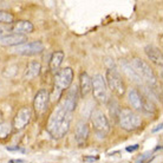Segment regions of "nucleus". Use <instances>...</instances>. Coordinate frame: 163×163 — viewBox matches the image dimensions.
I'll use <instances>...</instances> for the list:
<instances>
[{
    "label": "nucleus",
    "instance_id": "obj_4",
    "mask_svg": "<svg viewBox=\"0 0 163 163\" xmlns=\"http://www.w3.org/2000/svg\"><path fill=\"white\" fill-rule=\"evenodd\" d=\"M92 80V91H93V97L100 104H107L109 102V91L107 83H105V78L103 75L97 73L91 78Z\"/></svg>",
    "mask_w": 163,
    "mask_h": 163
},
{
    "label": "nucleus",
    "instance_id": "obj_3",
    "mask_svg": "<svg viewBox=\"0 0 163 163\" xmlns=\"http://www.w3.org/2000/svg\"><path fill=\"white\" fill-rule=\"evenodd\" d=\"M118 122L122 129L127 131H134L138 129L142 124L141 116L129 108L121 109L118 114Z\"/></svg>",
    "mask_w": 163,
    "mask_h": 163
},
{
    "label": "nucleus",
    "instance_id": "obj_14",
    "mask_svg": "<svg viewBox=\"0 0 163 163\" xmlns=\"http://www.w3.org/2000/svg\"><path fill=\"white\" fill-rule=\"evenodd\" d=\"M121 65V69H122V71L127 75V76L130 78V80H132L134 83H136V84H140V85H143V82H142V79L138 77V75L136 73V71H135V69L132 67L130 62H128L127 59H122L120 63Z\"/></svg>",
    "mask_w": 163,
    "mask_h": 163
},
{
    "label": "nucleus",
    "instance_id": "obj_28",
    "mask_svg": "<svg viewBox=\"0 0 163 163\" xmlns=\"http://www.w3.org/2000/svg\"><path fill=\"white\" fill-rule=\"evenodd\" d=\"M161 129H162V123H160V124L157 125V128H155V129L152 130V132H156V131L161 130Z\"/></svg>",
    "mask_w": 163,
    "mask_h": 163
},
{
    "label": "nucleus",
    "instance_id": "obj_24",
    "mask_svg": "<svg viewBox=\"0 0 163 163\" xmlns=\"http://www.w3.org/2000/svg\"><path fill=\"white\" fill-rule=\"evenodd\" d=\"M150 155H151V151H148V152H145V154H143V155H141L138 158H137V161L135 163H147V162H149L150 161Z\"/></svg>",
    "mask_w": 163,
    "mask_h": 163
},
{
    "label": "nucleus",
    "instance_id": "obj_6",
    "mask_svg": "<svg viewBox=\"0 0 163 163\" xmlns=\"http://www.w3.org/2000/svg\"><path fill=\"white\" fill-rule=\"evenodd\" d=\"M45 46L42 42H26L20 45L10 47V53L12 54H20V56H32L38 54L44 51Z\"/></svg>",
    "mask_w": 163,
    "mask_h": 163
},
{
    "label": "nucleus",
    "instance_id": "obj_13",
    "mask_svg": "<svg viewBox=\"0 0 163 163\" xmlns=\"http://www.w3.org/2000/svg\"><path fill=\"white\" fill-rule=\"evenodd\" d=\"M144 52H145V54L148 56V58L151 60L154 64H156V65L158 66H162L163 56H162V51L158 47H156L154 45H147L144 47Z\"/></svg>",
    "mask_w": 163,
    "mask_h": 163
},
{
    "label": "nucleus",
    "instance_id": "obj_9",
    "mask_svg": "<svg viewBox=\"0 0 163 163\" xmlns=\"http://www.w3.org/2000/svg\"><path fill=\"white\" fill-rule=\"evenodd\" d=\"M49 102H50V92L46 89H42L37 92V95L34 96L33 99V108L34 111L38 115H43L44 112L47 110L49 107Z\"/></svg>",
    "mask_w": 163,
    "mask_h": 163
},
{
    "label": "nucleus",
    "instance_id": "obj_22",
    "mask_svg": "<svg viewBox=\"0 0 163 163\" xmlns=\"http://www.w3.org/2000/svg\"><path fill=\"white\" fill-rule=\"evenodd\" d=\"M13 22V15L11 13L0 10V25L1 24H12Z\"/></svg>",
    "mask_w": 163,
    "mask_h": 163
},
{
    "label": "nucleus",
    "instance_id": "obj_7",
    "mask_svg": "<svg viewBox=\"0 0 163 163\" xmlns=\"http://www.w3.org/2000/svg\"><path fill=\"white\" fill-rule=\"evenodd\" d=\"M91 123L93 125V129L96 134L99 135L100 137H105L110 131V124H109L108 118L103 114L102 110H95L91 112Z\"/></svg>",
    "mask_w": 163,
    "mask_h": 163
},
{
    "label": "nucleus",
    "instance_id": "obj_17",
    "mask_svg": "<svg viewBox=\"0 0 163 163\" xmlns=\"http://www.w3.org/2000/svg\"><path fill=\"white\" fill-rule=\"evenodd\" d=\"M42 71V65L37 60H32L29 63V65L26 67V71L24 73V78L25 79H32V78H36V77L39 76Z\"/></svg>",
    "mask_w": 163,
    "mask_h": 163
},
{
    "label": "nucleus",
    "instance_id": "obj_23",
    "mask_svg": "<svg viewBox=\"0 0 163 163\" xmlns=\"http://www.w3.org/2000/svg\"><path fill=\"white\" fill-rule=\"evenodd\" d=\"M104 63H105V65L108 66L109 71H116V64H115V60L112 59V58H110V57H107V58H104Z\"/></svg>",
    "mask_w": 163,
    "mask_h": 163
},
{
    "label": "nucleus",
    "instance_id": "obj_19",
    "mask_svg": "<svg viewBox=\"0 0 163 163\" xmlns=\"http://www.w3.org/2000/svg\"><path fill=\"white\" fill-rule=\"evenodd\" d=\"M64 60V52L63 51H56L53 52V54L51 56V59H50V70L52 72L58 71L59 66L62 65Z\"/></svg>",
    "mask_w": 163,
    "mask_h": 163
},
{
    "label": "nucleus",
    "instance_id": "obj_25",
    "mask_svg": "<svg viewBox=\"0 0 163 163\" xmlns=\"http://www.w3.org/2000/svg\"><path fill=\"white\" fill-rule=\"evenodd\" d=\"M10 30V27L8 26H4V25H0V37H2V36H5L6 32Z\"/></svg>",
    "mask_w": 163,
    "mask_h": 163
},
{
    "label": "nucleus",
    "instance_id": "obj_11",
    "mask_svg": "<svg viewBox=\"0 0 163 163\" xmlns=\"http://www.w3.org/2000/svg\"><path fill=\"white\" fill-rule=\"evenodd\" d=\"M127 99L129 102L132 109L136 111H143V105H144V97L140 93V91L135 87H130L127 92Z\"/></svg>",
    "mask_w": 163,
    "mask_h": 163
},
{
    "label": "nucleus",
    "instance_id": "obj_5",
    "mask_svg": "<svg viewBox=\"0 0 163 163\" xmlns=\"http://www.w3.org/2000/svg\"><path fill=\"white\" fill-rule=\"evenodd\" d=\"M105 78V83L108 89H110V91L116 95L117 97H122L125 93V84L122 79V77L120 76V73L117 71H107V76Z\"/></svg>",
    "mask_w": 163,
    "mask_h": 163
},
{
    "label": "nucleus",
    "instance_id": "obj_27",
    "mask_svg": "<svg viewBox=\"0 0 163 163\" xmlns=\"http://www.w3.org/2000/svg\"><path fill=\"white\" fill-rule=\"evenodd\" d=\"M97 160V157H93V156H85L84 157V161H87V162H95Z\"/></svg>",
    "mask_w": 163,
    "mask_h": 163
},
{
    "label": "nucleus",
    "instance_id": "obj_2",
    "mask_svg": "<svg viewBox=\"0 0 163 163\" xmlns=\"http://www.w3.org/2000/svg\"><path fill=\"white\" fill-rule=\"evenodd\" d=\"M132 67L135 69L136 73L142 79L143 83H145L148 87H154L157 84V78L155 72L152 71L150 65L141 58H135L130 62Z\"/></svg>",
    "mask_w": 163,
    "mask_h": 163
},
{
    "label": "nucleus",
    "instance_id": "obj_8",
    "mask_svg": "<svg viewBox=\"0 0 163 163\" xmlns=\"http://www.w3.org/2000/svg\"><path fill=\"white\" fill-rule=\"evenodd\" d=\"M73 79V70L71 67H65L57 71L54 76V89L60 93L63 90H66L71 87Z\"/></svg>",
    "mask_w": 163,
    "mask_h": 163
},
{
    "label": "nucleus",
    "instance_id": "obj_1",
    "mask_svg": "<svg viewBox=\"0 0 163 163\" xmlns=\"http://www.w3.org/2000/svg\"><path fill=\"white\" fill-rule=\"evenodd\" d=\"M78 87L72 85L65 98H63L56 107L47 122V131L53 138H62L70 129L72 115L77 105Z\"/></svg>",
    "mask_w": 163,
    "mask_h": 163
},
{
    "label": "nucleus",
    "instance_id": "obj_15",
    "mask_svg": "<svg viewBox=\"0 0 163 163\" xmlns=\"http://www.w3.org/2000/svg\"><path fill=\"white\" fill-rule=\"evenodd\" d=\"M33 30H34V26L29 20H20L12 26V32L15 34H22V36H25L27 33H32Z\"/></svg>",
    "mask_w": 163,
    "mask_h": 163
},
{
    "label": "nucleus",
    "instance_id": "obj_18",
    "mask_svg": "<svg viewBox=\"0 0 163 163\" xmlns=\"http://www.w3.org/2000/svg\"><path fill=\"white\" fill-rule=\"evenodd\" d=\"M75 135H76L77 142L82 143L89 136V127L85 122L79 121L76 124V130H75Z\"/></svg>",
    "mask_w": 163,
    "mask_h": 163
},
{
    "label": "nucleus",
    "instance_id": "obj_29",
    "mask_svg": "<svg viewBox=\"0 0 163 163\" xmlns=\"http://www.w3.org/2000/svg\"><path fill=\"white\" fill-rule=\"evenodd\" d=\"M8 163H24V160H11Z\"/></svg>",
    "mask_w": 163,
    "mask_h": 163
},
{
    "label": "nucleus",
    "instance_id": "obj_12",
    "mask_svg": "<svg viewBox=\"0 0 163 163\" xmlns=\"http://www.w3.org/2000/svg\"><path fill=\"white\" fill-rule=\"evenodd\" d=\"M27 42V37L22 34H15V33H10L0 37V46H8L13 47L17 45H20Z\"/></svg>",
    "mask_w": 163,
    "mask_h": 163
},
{
    "label": "nucleus",
    "instance_id": "obj_16",
    "mask_svg": "<svg viewBox=\"0 0 163 163\" xmlns=\"http://www.w3.org/2000/svg\"><path fill=\"white\" fill-rule=\"evenodd\" d=\"M79 85H80V95L84 97L87 93H90V91L92 90V80L91 77L87 75V72H82L79 77Z\"/></svg>",
    "mask_w": 163,
    "mask_h": 163
},
{
    "label": "nucleus",
    "instance_id": "obj_21",
    "mask_svg": "<svg viewBox=\"0 0 163 163\" xmlns=\"http://www.w3.org/2000/svg\"><path fill=\"white\" fill-rule=\"evenodd\" d=\"M109 102H110V107H109L110 116H112L114 118H117V117H118V114H120V110H121L120 107H118V104H117V102L114 100V99H109Z\"/></svg>",
    "mask_w": 163,
    "mask_h": 163
},
{
    "label": "nucleus",
    "instance_id": "obj_26",
    "mask_svg": "<svg viewBox=\"0 0 163 163\" xmlns=\"http://www.w3.org/2000/svg\"><path fill=\"white\" fill-rule=\"evenodd\" d=\"M138 148H140V145H138V144H135V145H131V147H127V151H129V152L136 151Z\"/></svg>",
    "mask_w": 163,
    "mask_h": 163
},
{
    "label": "nucleus",
    "instance_id": "obj_20",
    "mask_svg": "<svg viewBox=\"0 0 163 163\" xmlns=\"http://www.w3.org/2000/svg\"><path fill=\"white\" fill-rule=\"evenodd\" d=\"M12 132V124L8 122H0V138H7Z\"/></svg>",
    "mask_w": 163,
    "mask_h": 163
},
{
    "label": "nucleus",
    "instance_id": "obj_10",
    "mask_svg": "<svg viewBox=\"0 0 163 163\" xmlns=\"http://www.w3.org/2000/svg\"><path fill=\"white\" fill-rule=\"evenodd\" d=\"M31 118H32V110L29 107H24L20 110H18V112L15 114L13 118V127L17 130H22L30 123Z\"/></svg>",
    "mask_w": 163,
    "mask_h": 163
}]
</instances>
